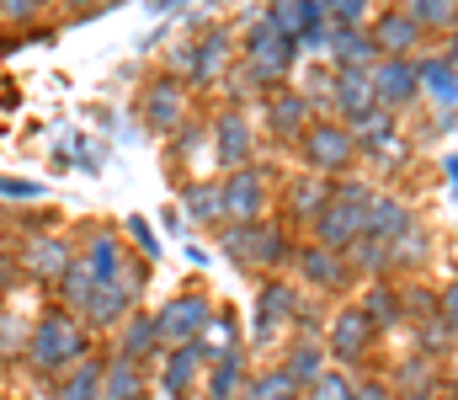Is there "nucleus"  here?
Listing matches in <instances>:
<instances>
[{
  "mask_svg": "<svg viewBox=\"0 0 458 400\" xmlns=\"http://www.w3.org/2000/svg\"><path fill=\"white\" fill-rule=\"evenodd\" d=\"M229 91H234V97H261V91H272V86H267L250 64H240V70H234V81H229Z\"/></svg>",
  "mask_w": 458,
  "mask_h": 400,
  "instance_id": "ea45409f",
  "label": "nucleus"
},
{
  "mask_svg": "<svg viewBox=\"0 0 458 400\" xmlns=\"http://www.w3.org/2000/svg\"><path fill=\"white\" fill-rule=\"evenodd\" d=\"M229 38L225 27H214V32H203V43H198V59H192V81H214L219 70H225V59H229Z\"/></svg>",
  "mask_w": 458,
  "mask_h": 400,
  "instance_id": "7c9ffc66",
  "label": "nucleus"
},
{
  "mask_svg": "<svg viewBox=\"0 0 458 400\" xmlns=\"http://www.w3.org/2000/svg\"><path fill=\"white\" fill-rule=\"evenodd\" d=\"M182 118H187V91H182V81L176 75H165V81H155L149 91H144V123L160 133L182 129Z\"/></svg>",
  "mask_w": 458,
  "mask_h": 400,
  "instance_id": "f8f14e48",
  "label": "nucleus"
},
{
  "mask_svg": "<svg viewBox=\"0 0 458 400\" xmlns=\"http://www.w3.org/2000/svg\"><path fill=\"white\" fill-rule=\"evenodd\" d=\"M448 347H454V326H448L443 315L421 320V353H427V358H437V353H448Z\"/></svg>",
  "mask_w": 458,
  "mask_h": 400,
  "instance_id": "e433bc0d",
  "label": "nucleus"
},
{
  "mask_svg": "<svg viewBox=\"0 0 458 400\" xmlns=\"http://www.w3.org/2000/svg\"><path fill=\"white\" fill-rule=\"evenodd\" d=\"M75 246L70 241H59V235H32L27 241V251H21V267L32 272V277H43V283H64L70 272H75Z\"/></svg>",
  "mask_w": 458,
  "mask_h": 400,
  "instance_id": "9b49d317",
  "label": "nucleus"
},
{
  "mask_svg": "<svg viewBox=\"0 0 458 400\" xmlns=\"http://www.w3.org/2000/svg\"><path fill=\"white\" fill-rule=\"evenodd\" d=\"M293 48H304V54L331 48V27H310V32H299V38H293Z\"/></svg>",
  "mask_w": 458,
  "mask_h": 400,
  "instance_id": "79ce46f5",
  "label": "nucleus"
},
{
  "mask_svg": "<svg viewBox=\"0 0 458 400\" xmlns=\"http://www.w3.org/2000/svg\"><path fill=\"white\" fill-rule=\"evenodd\" d=\"M443 320H448V326L458 331V277L448 283V288H443Z\"/></svg>",
  "mask_w": 458,
  "mask_h": 400,
  "instance_id": "c03bdc74",
  "label": "nucleus"
},
{
  "mask_svg": "<svg viewBox=\"0 0 458 400\" xmlns=\"http://www.w3.org/2000/svg\"><path fill=\"white\" fill-rule=\"evenodd\" d=\"M219 187H225V219L229 225H261V214H267V176L256 166L229 171Z\"/></svg>",
  "mask_w": 458,
  "mask_h": 400,
  "instance_id": "39448f33",
  "label": "nucleus"
},
{
  "mask_svg": "<svg viewBox=\"0 0 458 400\" xmlns=\"http://www.w3.org/2000/svg\"><path fill=\"white\" fill-rule=\"evenodd\" d=\"M416 230V219H411V209L400 203V198H373L368 203V235H378V241H400V235H411Z\"/></svg>",
  "mask_w": 458,
  "mask_h": 400,
  "instance_id": "b1692460",
  "label": "nucleus"
},
{
  "mask_svg": "<svg viewBox=\"0 0 458 400\" xmlns=\"http://www.w3.org/2000/svg\"><path fill=\"white\" fill-rule=\"evenodd\" d=\"M346 133L357 139V149H368V155H384V160H405V144H400V133H394V113H384V107H373V113H362L357 123H346Z\"/></svg>",
  "mask_w": 458,
  "mask_h": 400,
  "instance_id": "4468645a",
  "label": "nucleus"
},
{
  "mask_svg": "<svg viewBox=\"0 0 458 400\" xmlns=\"http://www.w3.org/2000/svg\"><path fill=\"white\" fill-rule=\"evenodd\" d=\"M283 374L299 385V390H310L320 374H326V347L320 342H299L293 353H288V363H283Z\"/></svg>",
  "mask_w": 458,
  "mask_h": 400,
  "instance_id": "c756f323",
  "label": "nucleus"
},
{
  "mask_svg": "<svg viewBox=\"0 0 458 400\" xmlns=\"http://www.w3.org/2000/svg\"><path fill=\"white\" fill-rule=\"evenodd\" d=\"M128 230H133V241L144 246V257L155 262V257H160V246H155V235H149V225H144V214H133V219H128Z\"/></svg>",
  "mask_w": 458,
  "mask_h": 400,
  "instance_id": "37998d69",
  "label": "nucleus"
},
{
  "mask_svg": "<svg viewBox=\"0 0 458 400\" xmlns=\"http://www.w3.org/2000/svg\"><path fill=\"white\" fill-rule=\"evenodd\" d=\"M448 171H454V192H458V155H454V166H448Z\"/></svg>",
  "mask_w": 458,
  "mask_h": 400,
  "instance_id": "8fccbe9b",
  "label": "nucleus"
},
{
  "mask_svg": "<svg viewBox=\"0 0 458 400\" xmlns=\"http://www.w3.org/2000/svg\"><path fill=\"white\" fill-rule=\"evenodd\" d=\"M405 16H411L421 32H432V27L458 32V5H454V0H416V5H405Z\"/></svg>",
  "mask_w": 458,
  "mask_h": 400,
  "instance_id": "72a5a7b5",
  "label": "nucleus"
},
{
  "mask_svg": "<svg viewBox=\"0 0 458 400\" xmlns=\"http://www.w3.org/2000/svg\"><path fill=\"white\" fill-rule=\"evenodd\" d=\"M149 396V379H144V363H128V358H107L102 363V400H144Z\"/></svg>",
  "mask_w": 458,
  "mask_h": 400,
  "instance_id": "aec40b11",
  "label": "nucleus"
},
{
  "mask_svg": "<svg viewBox=\"0 0 458 400\" xmlns=\"http://www.w3.org/2000/svg\"><path fill=\"white\" fill-rule=\"evenodd\" d=\"M331 59H336V70H373L378 64V48H373L368 27L362 32H336L331 27Z\"/></svg>",
  "mask_w": 458,
  "mask_h": 400,
  "instance_id": "a878e982",
  "label": "nucleus"
},
{
  "mask_svg": "<svg viewBox=\"0 0 458 400\" xmlns=\"http://www.w3.org/2000/svg\"><path fill=\"white\" fill-rule=\"evenodd\" d=\"M373 97L384 113H400L421 97V81H416V64L411 59H378L373 64Z\"/></svg>",
  "mask_w": 458,
  "mask_h": 400,
  "instance_id": "0eeeda50",
  "label": "nucleus"
},
{
  "mask_svg": "<svg viewBox=\"0 0 458 400\" xmlns=\"http://www.w3.org/2000/svg\"><path fill=\"white\" fill-rule=\"evenodd\" d=\"M368 342H373V326L362 320V310H357V304L342 310V315L331 320V353H336L342 363H357V358L368 353Z\"/></svg>",
  "mask_w": 458,
  "mask_h": 400,
  "instance_id": "6ab92c4d",
  "label": "nucleus"
},
{
  "mask_svg": "<svg viewBox=\"0 0 458 400\" xmlns=\"http://www.w3.org/2000/svg\"><path fill=\"white\" fill-rule=\"evenodd\" d=\"M245 396V363H240V353L225 358V363H214V374H208V400H234Z\"/></svg>",
  "mask_w": 458,
  "mask_h": 400,
  "instance_id": "c9c22d12",
  "label": "nucleus"
},
{
  "mask_svg": "<svg viewBox=\"0 0 458 400\" xmlns=\"http://www.w3.org/2000/svg\"><path fill=\"white\" fill-rule=\"evenodd\" d=\"M182 209H187L192 225H219L225 219V187L219 182H192L182 192Z\"/></svg>",
  "mask_w": 458,
  "mask_h": 400,
  "instance_id": "bb28decb",
  "label": "nucleus"
},
{
  "mask_svg": "<svg viewBox=\"0 0 458 400\" xmlns=\"http://www.w3.org/2000/svg\"><path fill=\"white\" fill-rule=\"evenodd\" d=\"M304 400H352V385H346V374H331V369H326V374L304 390Z\"/></svg>",
  "mask_w": 458,
  "mask_h": 400,
  "instance_id": "4c0bfd02",
  "label": "nucleus"
},
{
  "mask_svg": "<svg viewBox=\"0 0 458 400\" xmlns=\"http://www.w3.org/2000/svg\"><path fill=\"white\" fill-rule=\"evenodd\" d=\"M293 262H299V272H304L315 288H346V277H352V267H346L342 251H326L320 241H315V246H299Z\"/></svg>",
  "mask_w": 458,
  "mask_h": 400,
  "instance_id": "2eb2a0df",
  "label": "nucleus"
},
{
  "mask_svg": "<svg viewBox=\"0 0 458 400\" xmlns=\"http://www.w3.org/2000/svg\"><path fill=\"white\" fill-rule=\"evenodd\" d=\"M225 257H234L240 267H283L293 257V241L277 225H229L225 230Z\"/></svg>",
  "mask_w": 458,
  "mask_h": 400,
  "instance_id": "7ed1b4c3",
  "label": "nucleus"
},
{
  "mask_svg": "<svg viewBox=\"0 0 458 400\" xmlns=\"http://www.w3.org/2000/svg\"><path fill=\"white\" fill-rule=\"evenodd\" d=\"M245 400H304V390H299L283 369H272V374L245 379Z\"/></svg>",
  "mask_w": 458,
  "mask_h": 400,
  "instance_id": "f704fd0d",
  "label": "nucleus"
},
{
  "mask_svg": "<svg viewBox=\"0 0 458 400\" xmlns=\"http://www.w3.org/2000/svg\"><path fill=\"white\" fill-rule=\"evenodd\" d=\"M54 400H102V363L97 358H81L70 374H59Z\"/></svg>",
  "mask_w": 458,
  "mask_h": 400,
  "instance_id": "cd10ccee",
  "label": "nucleus"
},
{
  "mask_svg": "<svg viewBox=\"0 0 458 400\" xmlns=\"http://www.w3.org/2000/svg\"><path fill=\"white\" fill-rule=\"evenodd\" d=\"M389 257H394V267H416L421 257H427V235H421V230H411V235H400V241L389 246Z\"/></svg>",
  "mask_w": 458,
  "mask_h": 400,
  "instance_id": "58836bf2",
  "label": "nucleus"
},
{
  "mask_svg": "<svg viewBox=\"0 0 458 400\" xmlns=\"http://www.w3.org/2000/svg\"><path fill=\"white\" fill-rule=\"evenodd\" d=\"M352 155H357V139L346 133V123H315L304 133V160L315 171H346Z\"/></svg>",
  "mask_w": 458,
  "mask_h": 400,
  "instance_id": "6e6552de",
  "label": "nucleus"
},
{
  "mask_svg": "<svg viewBox=\"0 0 458 400\" xmlns=\"http://www.w3.org/2000/svg\"><path fill=\"white\" fill-rule=\"evenodd\" d=\"M368 203H373V192L362 187V182H352L342 176L336 187H331V209L315 219V235H320V246L326 251H352L362 235H368Z\"/></svg>",
  "mask_w": 458,
  "mask_h": 400,
  "instance_id": "f03ea898",
  "label": "nucleus"
},
{
  "mask_svg": "<svg viewBox=\"0 0 458 400\" xmlns=\"http://www.w3.org/2000/svg\"><path fill=\"white\" fill-rule=\"evenodd\" d=\"M149 353H160V331H155V315H128L123 320V331H117V358H128V363H144Z\"/></svg>",
  "mask_w": 458,
  "mask_h": 400,
  "instance_id": "393cba45",
  "label": "nucleus"
},
{
  "mask_svg": "<svg viewBox=\"0 0 458 400\" xmlns=\"http://www.w3.org/2000/svg\"><path fill=\"white\" fill-rule=\"evenodd\" d=\"M416 81H421V97L437 102V113H458V70L448 59H421Z\"/></svg>",
  "mask_w": 458,
  "mask_h": 400,
  "instance_id": "4be33fe9",
  "label": "nucleus"
},
{
  "mask_svg": "<svg viewBox=\"0 0 458 400\" xmlns=\"http://www.w3.org/2000/svg\"><path fill=\"white\" fill-rule=\"evenodd\" d=\"M267 129H272V139H299L304 144V133L315 129V102L304 91H272L267 97Z\"/></svg>",
  "mask_w": 458,
  "mask_h": 400,
  "instance_id": "9d476101",
  "label": "nucleus"
},
{
  "mask_svg": "<svg viewBox=\"0 0 458 400\" xmlns=\"http://www.w3.org/2000/svg\"><path fill=\"white\" fill-rule=\"evenodd\" d=\"M293 54H299V48H293V38H283V32H272L267 21H261V27L250 32V43H245V64H250V70H256V75H261L267 86H277V81L288 75V64H293Z\"/></svg>",
  "mask_w": 458,
  "mask_h": 400,
  "instance_id": "423d86ee",
  "label": "nucleus"
},
{
  "mask_svg": "<svg viewBox=\"0 0 458 400\" xmlns=\"http://www.w3.org/2000/svg\"><path fill=\"white\" fill-rule=\"evenodd\" d=\"M368 38H373L378 59H411V48H421L427 32H421L405 11H378V16L368 21Z\"/></svg>",
  "mask_w": 458,
  "mask_h": 400,
  "instance_id": "1a4fd4ad",
  "label": "nucleus"
},
{
  "mask_svg": "<svg viewBox=\"0 0 458 400\" xmlns=\"http://www.w3.org/2000/svg\"><path fill=\"white\" fill-rule=\"evenodd\" d=\"M346 267H352V272H368V277H384V272L394 267V257H389V241H378V235H362V241L346 251Z\"/></svg>",
  "mask_w": 458,
  "mask_h": 400,
  "instance_id": "2f4dec72",
  "label": "nucleus"
},
{
  "mask_svg": "<svg viewBox=\"0 0 458 400\" xmlns=\"http://www.w3.org/2000/svg\"><path fill=\"white\" fill-rule=\"evenodd\" d=\"M198 353H203V363H225V358H234V320H229V315H214V320L203 326Z\"/></svg>",
  "mask_w": 458,
  "mask_h": 400,
  "instance_id": "473e14b6",
  "label": "nucleus"
},
{
  "mask_svg": "<svg viewBox=\"0 0 458 400\" xmlns=\"http://www.w3.org/2000/svg\"><path fill=\"white\" fill-rule=\"evenodd\" d=\"M378 97H373V70H336V86H331V113H342L346 123H357L362 113H373Z\"/></svg>",
  "mask_w": 458,
  "mask_h": 400,
  "instance_id": "ddd939ff",
  "label": "nucleus"
},
{
  "mask_svg": "<svg viewBox=\"0 0 458 400\" xmlns=\"http://www.w3.org/2000/svg\"><path fill=\"white\" fill-rule=\"evenodd\" d=\"M214 144H219V160H225L229 171L250 166V155H256V139H250V123H245L240 113H219V123H214Z\"/></svg>",
  "mask_w": 458,
  "mask_h": 400,
  "instance_id": "a211bd4d",
  "label": "nucleus"
},
{
  "mask_svg": "<svg viewBox=\"0 0 458 400\" xmlns=\"http://www.w3.org/2000/svg\"><path fill=\"white\" fill-rule=\"evenodd\" d=\"M293 310H299V294L288 283H267L261 299H256V342H267L272 331H283L293 320Z\"/></svg>",
  "mask_w": 458,
  "mask_h": 400,
  "instance_id": "f3484780",
  "label": "nucleus"
},
{
  "mask_svg": "<svg viewBox=\"0 0 458 400\" xmlns=\"http://www.w3.org/2000/svg\"><path fill=\"white\" fill-rule=\"evenodd\" d=\"M448 64H454V70H458V32H454V38H448Z\"/></svg>",
  "mask_w": 458,
  "mask_h": 400,
  "instance_id": "09e8293b",
  "label": "nucleus"
},
{
  "mask_svg": "<svg viewBox=\"0 0 458 400\" xmlns=\"http://www.w3.org/2000/svg\"><path fill=\"white\" fill-rule=\"evenodd\" d=\"M123 267H128V251L117 246V235L102 230V235H91V241H86V251H81V272H86L97 288H102V283H117V272H123Z\"/></svg>",
  "mask_w": 458,
  "mask_h": 400,
  "instance_id": "dca6fc26",
  "label": "nucleus"
},
{
  "mask_svg": "<svg viewBox=\"0 0 458 400\" xmlns=\"http://www.w3.org/2000/svg\"><path fill=\"white\" fill-rule=\"evenodd\" d=\"M326 209H331V182L326 176H293L288 182V214L299 225H315Z\"/></svg>",
  "mask_w": 458,
  "mask_h": 400,
  "instance_id": "412c9836",
  "label": "nucleus"
},
{
  "mask_svg": "<svg viewBox=\"0 0 458 400\" xmlns=\"http://www.w3.org/2000/svg\"><path fill=\"white\" fill-rule=\"evenodd\" d=\"M198 369H203V353H198V342L192 347H171V358H165V374H160V390L171 400H187L198 390Z\"/></svg>",
  "mask_w": 458,
  "mask_h": 400,
  "instance_id": "5701e85b",
  "label": "nucleus"
},
{
  "mask_svg": "<svg viewBox=\"0 0 458 400\" xmlns=\"http://www.w3.org/2000/svg\"><path fill=\"white\" fill-rule=\"evenodd\" d=\"M0 16H5V21H16V27H27V21L38 16V0H5V5H0Z\"/></svg>",
  "mask_w": 458,
  "mask_h": 400,
  "instance_id": "a19ab883",
  "label": "nucleus"
},
{
  "mask_svg": "<svg viewBox=\"0 0 458 400\" xmlns=\"http://www.w3.org/2000/svg\"><path fill=\"white\" fill-rule=\"evenodd\" d=\"M0 192H5V198H38L32 182H5V176H0Z\"/></svg>",
  "mask_w": 458,
  "mask_h": 400,
  "instance_id": "de8ad7c7",
  "label": "nucleus"
},
{
  "mask_svg": "<svg viewBox=\"0 0 458 400\" xmlns=\"http://www.w3.org/2000/svg\"><path fill=\"white\" fill-rule=\"evenodd\" d=\"M81 358H86V331H81V320L64 315V310H48V315L32 326V336H27V363H32L38 374H70Z\"/></svg>",
  "mask_w": 458,
  "mask_h": 400,
  "instance_id": "f257e3e1",
  "label": "nucleus"
},
{
  "mask_svg": "<svg viewBox=\"0 0 458 400\" xmlns=\"http://www.w3.org/2000/svg\"><path fill=\"white\" fill-rule=\"evenodd\" d=\"M214 320V310H208V299L203 294H182V299H171L160 315H155V331H160V347H192L198 336H203V326Z\"/></svg>",
  "mask_w": 458,
  "mask_h": 400,
  "instance_id": "20e7f679",
  "label": "nucleus"
},
{
  "mask_svg": "<svg viewBox=\"0 0 458 400\" xmlns=\"http://www.w3.org/2000/svg\"><path fill=\"white\" fill-rule=\"evenodd\" d=\"M357 310H362V320L378 331V326H394L400 320V288H389V283H373L362 299H357Z\"/></svg>",
  "mask_w": 458,
  "mask_h": 400,
  "instance_id": "c85d7f7f",
  "label": "nucleus"
},
{
  "mask_svg": "<svg viewBox=\"0 0 458 400\" xmlns=\"http://www.w3.org/2000/svg\"><path fill=\"white\" fill-rule=\"evenodd\" d=\"M198 144H203V129H182L176 133V155H192Z\"/></svg>",
  "mask_w": 458,
  "mask_h": 400,
  "instance_id": "49530a36",
  "label": "nucleus"
},
{
  "mask_svg": "<svg viewBox=\"0 0 458 400\" xmlns=\"http://www.w3.org/2000/svg\"><path fill=\"white\" fill-rule=\"evenodd\" d=\"M352 400H389V385H378V379H368V385H357Z\"/></svg>",
  "mask_w": 458,
  "mask_h": 400,
  "instance_id": "a18cd8bd",
  "label": "nucleus"
}]
</instances>
